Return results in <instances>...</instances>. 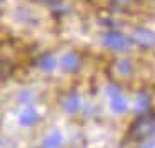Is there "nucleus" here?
I'll list each match as a JSON object with an SVG mask.
<instances>
[{"mask_svg": "<svg viewBox=\"0 0 155 148\" xmlns=\"http://www.w3.org/2000/svg\"><path fill=\"white\" fill-rule=\"evenodd\" d=\"M155 135V117L153 115H142L128 128V140L142 141Z\"/></svg>", "mask_w": 155, "mask_h": 148, "instance_id": "f257e3e1", "label": "nucleus"}, {"mask_svg": "<svg viewBox=\"0 0 155 148\" xmlns=\"http://www.w3.org/2000/svg\"><path fill=\"white\" fill-rule=\"evenodd\" d=\"M104 45L110 50L124 52L130 47V38H127L120 32H108V34L104 35Z\"/></svg>", "mask_w": 155, "mask_h": 148, "instance_id": "f03ea898", "label": "nucleus"}, {"mask_svg": "<svg viewBox=\"0 0 155 148\" xmlns=\"http://www.w3.org/2000/svg\"><path fill=\"white\" fill-rule=\"evenodd\" d=\"M132 40L143 48L155 47V34L152 30H147V28H135L134 34H132Z\"/></svg>", "mask_w": 155, "mask_h": 148, "instance_id": "7ed1b4c3", "label": "nucleus"}, {"mask_svg": "<svg viewBox=\"0 0 155 148\" xmlns=\"http://www.w3.org/2000/svg\"><path fill=\"white\" fill-rule=\"evenodd\" d=\"M62 68L67 73H74L80 68V57H78L75 52H67V53L62 57Z\"/></svg>", "mask_w": 155, "mask_h": 148, "instance_id": "20e7f679", "label": "nucleus"}, {"mask_svg": "<svg viewBox=\"0 0 155 148\" xmlns=\"http://www.w3.org/2000/svg\"><path fill=\"white\" fill-rule=\"evenodd\" d=\"M132 70H134V67L128 60H117L112 65V72H115L117 77H128L132 73Z\"/></svg>", "mask_w": 155, "mask_h": 148, "instance_id": "39448f33", "label": "nucleus"}, {"mask_svg": "<svg viewBox=\"0 0 155 148\" xmlns=\"http://www.w3.org/2000/svg\"><path fill=\"white\" fill-rule=\"evenodd\" d=\"M37 121H38V113H37V110H35V108L27 107L20 113V123L25 125V127H32V125H35Z\"/></svg>", "mask_w": 155, "mask_h": 148, "instance_id": "423d86ee", "label": "nucleus"}, {"mask_svg": "<svg viewBox=\"0 0 155 148\" xmlns=\"http://www.w3.org/2000/svg\"><path fill=\"white\" fill-rule=\"evenodd\" d=\"M78 108H80V97L77 93L67 95V98L64 100V110L67 113H75L78 111Z\"/></svg>", "mask_w": 155, "mask_h": 148, "instance_id": "0eeeda50", "label": "nucleus"}, {"mask_svg": "<svg viewBox=\"0 0 155 148\" xmlns=\"http://www.w3.org/2000/svg\"><path fill=\"white\" fill-rule=\"evenodd\" d=\"M62 141H64V137H62L60 131H54L50 133L47 138H45V148H60Z\"/></svg>", "mask_w": 155, "mask_h": 148, "instance_id": "6e6552de", "label": "nucleus"}, {"mask_svg": "<svg viewBox=\"0 0 155 148\" xmlns=\"http://www.w3.org/2000/svg\"><path fill=\"white\" fill-rule=\"evenodd\" d=\"M112 110L115 113H124L127 110V100L122 97V93H117L112 97Z\"/></svg>", "mask_w": 155, "mask_h": 148, "instance_id": "1a4fd4ad", "label": "nucleus"}, {"mask_svg": "<svg viewBox=\"0 0 155 148\" xmlns=\"http://www.w3.org/2000/svg\"><path fill=\"white\" fill-rule=\"evenodd\" d=\"M38 67L42 68V70L45 72H52L55 68V60L52 55H44V57H40V60H38Z\"/></svg>", "mask_w": 155, "mask_h": 148, "instance_id": "9d476101", "label": "nucleus"}, {"mask_svg": "<svg viewBox=\"0 0 155 148\" xmlns=\"http://www.w3.org/2000/svg\"><path fill=\"white\" fill-rule=\"evenodd\" d=\"M147 108H148V97L143 95V93H140L138 98H137V110L143 111V110H147Z\"/></svg>", "mask_w": 155, "mask_h": 148, "instance_id": "9b49d317", "label": "nucleus"}, {"mask_svg": "<svg viewBox=\"0 0 155 148\" xmlns=\"http://www.w3.org/2000/svg\"><path fill=\"white\" fill-rule=\"evenodd\" d=\"M12 70H14V65L8 63V62H5V63L0 65V77L2 78H7L8 75L12 73Z\"/></svg>", "mask_w": 155, "mask_h": 148, "instance_id": "f8f14e48", "label": "nucleus"}, {"mask_svg": "<svg viewBox=\"0 0 155 148\" xmlns=\"http://www.w3.org/2000/svg\"><path fill=\"white\" fill-rule=\"evenodd\" d=\"M107 93L110 95V97H114V95H117V93H120V90H118L115 85H110V87L107 88Z\"/></svg>", "mask_w": 155, "mask_h": 148, "instance_id": "ddd939ff", "label": "nucleus"}, {"mask_svg": "<svg viewBox=\"0 0 155 148\" xmlns=\"http://www.w3.org/2000/svg\"><path fill=\"white\" fill-rule=\"evenodd\" d=\"M30 98H32V95L28 93V92H27V93H22V95H20V101H25V103H27Z\"/></svg>", "mask_w": 155, "mask_h": 148, "instance_id": "4468645a", "label": "nucleus"}, {"mask_svg": "<svg viewBox=\"0 0 155 148\" xmlns=\"http://www.w3.org/2000/svg\"><path fill=\"white\" fill-rule=\"evenodd\" d=\"M140 148H155V141H150V143L143 145V146H140Z\"/></svg>", "mask_w": 155, "mask_h": 148, "instance_id": "2eb2a0df", "label": "nucleus"}, {"mask_svg": "<svg viewBox=\"0 0 155 148\" xmlns=\"http://www.w3.org/2000/svg\"><path fill=\"white\" fill-rule=\"evenodd\" d=\"M0 143H2V137H0Z\"/></svg>", "mask_w": 155, "mask_h": 148, "instance_id": "dca6fc26", "label": "nucleus"}]
</instances>
